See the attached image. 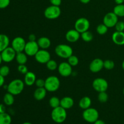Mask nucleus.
Returning a JSON list of instances; mask_svg holds the SVG:
<instances>
[{
    "label": "nucleus",
    "mask_w": 124,
    "mask_h": 124,
    "mask_svg": "<svg viewBox=\"0 0 124 124\" xmlns=\"http://www.w3.org/2000/svg\"><path fill=\"white\" fill-rule=\"evenodd\" d=\"M90 22L86 18H79L75 23V29L78 31L80 33L88 30L90 28Z\"/></svg>",
    "instance_id": "8"
},
{
    "label": "nucleus",
    "mask_w": 124,
    "mask_h": 124,
    "mask_svg": "<svg viewBox=\"0 0 124 124\" xmlns=\"http://www.w3.org/2000/svg\"><path fill=\"white\" fill-rule=\"evenodd\" d=\"M24 85H25V84L24 81L19 79H15L14 80H12L7 85V90L8 93H11L13 95H18V94H21L24 90Z\"/></svg>",
    "instance_id": "1"
},
{
    "label": "nucleus",
    "mask_w": 124,
    "mask_h": 124,
    "mask_svg": "<svg viewBox=\"0 0 124 124\" xmlns=\"http://www.w3.org/2000/svg\"><path fill=\"white\" fill-rule=\"evenodd\" d=\"M59 75L62 77H69L72 74V67L69 64L68 62H62L60 63L58 67Z\"/></svg>",
    "instance_id": "14"
},
{
    "label": "nucleus",
    "mask_w": 124,
    "mask_h": 124,
    "mask_svg": "<svg viewBox=\"0 0 124 124\" xmlns=\"http://www.w3.org/2000/svg\"><path fill=\"white\" fill-rule=\"evenodd\" d=\"M46 67L47 69L51 71H54V70H56L58 67V64H57L56 61L53 59H50L48 61L46 64Z\"/></svg>",
    "instance_id": "31"
},
{
    "label": "nucleus",
    "mask_w": 124,
    "mask_h": 124,
    "mask_svg": "<svg viewBox=\"0 0 124 124\" xmlns=\"http://www.w3.org/2000/svg\"><path fill=\"white\" fill-rule=\"evenodd\" d=\"M54 52L56 55L63 59H68L73 54V49L67 44H59L55 47Z\"/></svg>",
    "instance_id": "4"
},
{
    "label": "nucleus",
    "mask_w": 124,
    "mask_h": 124,
    "mask_svg": "<svg viewBox=\"0 0 124 124\" xmlns=\"http://www.w3.org/2000/svg\"><path fill=\"white\" fill-rule=\"evenodd\" d=\"M12 117L7 113H0V124H11Z\"/></svg>",
    "instance_id": "26"
},
{
    "label": "nucleus",
    "mask_w": 124,
    "mask_h": 124,
    "mask_svg": "<svg viewBox=\"0 0 124 124\" xmlns=\"http://www.w3.org/2000/svg\"><path fill=\"white\" fill-rule=\"evenodd\" d=\"M92 86L94 90L98 93L106 92L108 88V83L106 79L101 78H96L92 83Z\"/></svg>",
    "instance_id": "7"
},
{
    "label": "nucleus",
    "mask_w": 124,
    "mask_h": 124,
    "mask_svg": "<svg viewBox=\"0 0 124 124\" xmlns=\"http://www.w3.org/2000/svg\"><path fill=\"white\" fill-rule=\"evenodd\" d=\"M10 73V69L7 65H2L0 67V75L3 77H6Z\"/></svg>",
    "instance_id": "35"
},
{
    "label": "nucleus",
    "mask_w": 124,
    "mask_h": 124,
    "mask_svg": "<svg viewBox=\"0 0 124 124\" xmlns=\"http://www.w3.org/2000/svg\"><path fill=\"white\" fill-rule=\"evenodd\" d=\"M2 57H1V53H0V65L1 64V63H2Z\"/></svg>",
    "instance_id": "47"
},
{
    "label": "nucleus",
    "mask_w": 124,
    "mask_h": 124,
    "mask_svg": "<svg viewBox=\"0 0 124 124\" xmlns=\"http://www.w3.org/2000/svg\"><path fill=\"white\" fill-rule=\"evenodd\" d=\"M99 112L94 108H88L84 110L82 113V117L88 123H94L97 120L99 119Z\"/></svg>",
    "instance_id": "5"
},
{
    "label": "nucleus",
    "mask_w": 124,
    "mask_h": 124,
    "mask_svg": "<svg viewBox=\"0 0 124 124\" xmlns=\"http://www.w3.org/2000/svg\"><path fill=\"white\" fill-rule=\"evenodd\" d=\"M4 81H5L4 77H3V76H1V75H0V87H2V86L4 85Z\"/></svg>",
    "instance_id": "43"
},
{
    "label": "nucleus",
    "mask_w": 124,
    "mask_h": 124,
    "mask_svg": "<svg viewBox=\"0 0 124 124\" xmlns=\"http://www.w3.org/2000/svg\"><path fill=\"white\" fill-rule=\"evenodd\" d=\"M66 110L61 106L53 108L51 113V117L52 120L57 124L63 123L67 117Z\"/></svg>",
    "instance_id": "2"
},
{
    "label": "nucleus",
    "mask_w": 124,
    "mask_h": 124,
    "mask_svg": "<svg viewBox=\"0 0 124 124\" xmlns=\"http://www.w3.org/2000/svg\"><path fill=\"white\" fill-rule=\"evenodd\" d=\"M113 12L118 17H124V4H117L113 8Z\"/></svg>",
    "instance_id": "27"
},
{
    "label": "nucleus",
    "mask_w": 124,
    "mask_h": 124,
    "mask_svg": "<svg viewBox=\"0 0 124 124\" xmlns=\"http://www.w3.org/2000/svg\"><path fill=\"white\" fill-rule=\"evenodd\" d=\"M93 124H106L104 121H102V120H101V119H98L96 121V122H94Z\"/></svg>",
    "instance_id": "44"
},
{
    "label": "nucleus",
    "mask_w": 124,
    "mask_h": 124,
    "mask_svg": "<svg viewBox=\"0 0 124 124\" xmlns=\"http://www.w3.org/2000/svg\"><path fill=\"white\" fill-rule=\"evenodd\" d=\"M23 124H32L31 123V122H24Z\"/></svg>",
    "instance_id": "48"
},
{
    "label": "nucleus",
    "mask_w": 124,
    "mask_h": 124,
    "mask_svg": "<svg viewBox=\"0 0 124 124\" xmlns=\"http://www.w3.org/2000/svg\"><path fill=\"white\" fill-rule=\"evenodd\" d=\"M36 80V76L34 73L32 71H28L25 75L24 79V82L26 85L32 86L35 84V81Z\"/></svg>",
    "instance_id": "19"
},
{
    "label": "nucleus",
    "mask_w": 124,
    "mask_h": 124,
    "mask_svg": "<svg viewBox=\"0 0 124 124\" xmlns=\"http://www.w3.org/2000/svg\"><path fill=\"white\" fill-rule=\"evenodd\" d=\"M36 37L35 35L34 34H30L29 36V41H36Z\"/></svg>",
    "instance_id": "42"
},
{
    "label": "nucleus",
    "mask_w": 124,
    "mask_h": 124,
    "mask_svg": "<svg viewBox=\"0 0 124 124\" xmlns=\"http://www.w3.org/2000/svg\"></svg>",
    "instance_id": "51"
},
{
    "label": "nucleus",
    "mask_w": 124,
    "mask_h": 124,
    "mask_svg": "<svg viewBox=\"0 0 124 124\" xmlns=\"http://www.w3.org/2000/svg\"><path fill=\"white\" fill-rule=\"evenodd\" d=\"M115 1L117 4H121L124 2V0H115Z\"/></svg>",
    "instance_id": "45"
},
{
    "label": "nucleus",
    "mask_w": 124,
    "mask_h": 124,
    "mask_svg": "<svg viewBox=\"0 0 124 124\" xmlns=\"http://www.w3.org/2000/svg\"><path fill=\"white\" fill-rule=\"evenodd\" d=\"M108 27H107L105 24H100L97 26L96 27V31L99 35H104L106 34L108 31Z\"/></svg>",
    "instance_id": "30"
},
{
    "label": "nucleus",
    "mask_w": 124,
    "mask_h": 124,
    "mask_svg": "<svg viewBox=\"0 0 124 124\" xmlns=\"http://www.w3.org/2000/svg\"><path fill=\"white\" fill-rule=\"evenodd\" d=\"M123 94H124V89H123Z\"/></svg>",
    "instance_id": "50"
},
{
    "label": "nucleus",
    "mask_w": 124,
    "mask_h": 124,
    "mask_svg": "<svg viewBox=\"0 0 124 124\" xmlns=\"http://www.w3.org/2000/svg\"><path fill=\"white\" fill-rule=\"evenodd\" d=\"M4 103L7 106H10L13 104L15 102L14 95L10 93H7L4 94L3 98Z\"/></svg>",
    "instance_id": "25"
},
{
    "label": "nucleus",
    "mask_w": 124,
    "mask_h": 124,
    "mask_svg": "<svg viewBox=\"0 0 124 124\" xmlns=\"http://www.w3.org/2000/svg\"><path fill=\"white\" fill-rule=\"evenodd\" d=\"M18 71L20 73L25 75L29 71V70H28L27 67L25 64H19L18 67Z\"/></svg>",
    "instance_id": "36"
},
{
    "label": "nucleus",
    "mask_w": 124,
    "mask_h": 124,
    "mask_svg": "<svg viewBox=\"0 0 124 124\" xmlns=\"http://www.w3.org/2000/svg\"><path fill=\"white\" fill-rule=\"evenodd\" d=\"M35 84L37 87V88H41V87H44L45 85V80L42 79H38L35 81Z\"/></svg>",
    "instance_id": "39"
},
{
    "label": "nucleus",
    "mask_w": 124,
    "mask_h": 124,
    "mask_svg": "<svg viewBox=\"0 0 124 124\" xmlns=\"http://www.w3.org/2000/svg\"><path fill=\"white\" fill-rule=\"evenodd\" d=\"M117 22L118 16L113 12L107 13L103 18V23L108 27V28L114 27Z\"/></svg>",
    "instance_id": "10"
},
{
    "label": "nucleus",
    "mask_w": 124,
    "mask_h": 124,
    "mask_svg": "<svg viewBox=\"0 0 124 124\" xmlns=\"http://www.w3.org/2000/svg\"><path fill=\"white\" fill-rule=\"evenodd\" d=\"M50 2L53 6H59L61 4L62 0H50Z\"/></svg>",
    "instance_id": "40"
},
{
    "label": "nucleus",
    "mask_w": 124,
    "mask_h": 124,
    "mask_svg": "<svg viewBox=\"0 0 124 124\" xmlns=\"http://www.w3.org/2000/svg\"><path fill=\"white\" fill-rule=\"evenodd\" d=\"M81 37L82 38V40L85 42H90L93 40V35L90 31H89L88 30L87 31H84V32L81 33Z\"/></svg>",
    "instance_id": "28"
},
{
    "label": "nucleus",
    "mask_w": 124,
    "mask_h": 124,
    "mask_svg": "<svg viewBox=\"0 0 124 124\" xmlns=\"http://www.w3.org/2000/svg\"><path fill=\"white\" fill-rule=\"evenodd\" d=\"M10 39L8 36L4 34H0V53L8 47Z\"/></svg>",
    "instance_id": "22"
},
{
    "label": "nucleus",
    "mask_w": 124,
    "mask_h": 124,
    "mask_svg": "<svg viewBox=\"0 0 124 124\" xmlns=\"http://www.w3.org/2000/svg\"><path fill=\"white\" fill-rule=\"evenodd\" d=\"M68 62L71 67L76 66L79 64V59L76 56L72 54L68 58Z\"/></svg>",
    "instance_id": "32"
},
{
    "label": "nucleus",
    "mask_w": 124,
    "mask_h": 124,
    "mask_svg": "<svg viewBox=\"0 0 124 124\" xmlns=\"http://www.w3.org/2000/svg\"><path fill=\"white\" fill-rule=\"evenodd\" d=\"M81 38V33L76 29L69 30L65 34V39L69 42H76Z\"/></svg>",
    "instance_id": "16"
},
{
    "label": "nucleus",
    "mask_w": 124,
    "mask_h": 124,
    "mask_svg": "<svg viewBox=\"0 0 124 124\" xmlns=\"http://www.w3.org/2000/svg\"><path fill=\"white\" fill-rule=\"evenodd\" d=\"M112 41L115 44L118 46L124 45V31H116L113 33Z\"/></svg>",
    "instance_id": "17"
},
{
    "label": "nucleus",
    "mask_w": 124,
    "mask_h": 124,
    "mask_svg": "<svg viewBox=\"0 0 124 124\" xmlns=\"http://www.w3.org/2000/svg\"><path fill=\"white\" fill-rule=\"evenodd\" d=\"M1 54L2 61L6 63H9L15 59L16 52L12 47L8 46L2 52H1Z\"/></svg>",
    "instance_id": "9"
},
{
    "label": "nucleus",
    "mask_w": 124,
    "mask_h": 124,
    "mask_svg": "<svg viewBox=\"0 0 124 124\" xmlns=\"http://www.w3.org/2000/svg\"><path fill=\"white\" fill-rule=\"evenodd\" d=\"M92 99L88 96H84L80 99L79 102V106L82 110H85L91 107Z\"/></svg>",
    "instance_id": "23"
},
{
    "label": "nucleus",
    "mask_w": 124,
    "mask_h": 124,
    "mask_svg": "<svg viewBox=\"0 0 124 124\" xmlns=\"http://www.w3.org/2000/svg\"><path fill=\"white\" fill-rule=\"evenodd\" d=\"M10 2V0H0V9L6 8L8 7Z\"/></svg>",
    "instance_id": "38"
},
{
    "label": "nucleus",
    "mask_w": 124,
    "mask_h": 124,
    "mask_svg": "<svg viewBox=\"0 0 124 124\" xmlns=\"http://www.w3.org/2000/svg\"><path fill=\"white\" fill-rule=\"evenodd\" d=\"M103 68H104V61L100 58H96L93 59L89 65L90 70L94 73L101 71Z\"/></svg>",
    "instance_id": "15"
},
{
    "label": "nucleus",
    "mask_w": 124,
    "mask_h": 124,
    "mask_svg": "<svg viewBox=\"0 0 124 124\" xmlns=\"http://www.w3.org/2000/svg\"><path fill=\"white\" fill-rule=\"evenodd\" d=\"M60 80L56 76H50L45 80L44 88L48 92H55L60 87Z\"/></svg>",
    "instance_id": "3"
},
{
    "label": "nucleus",
    "mask_w": 124,
    "mask_h": 124,
    "mask_svg": "<svg viewBox=\"0 0 124 124\" xmlns=\"http://www.w3.org/2000/svg\"><path fill=\"white\" fill-rule=\"evenodd\" d=\"M115 66V64L113 61L107 59L104 61V68L107 70H112Z\"/></svg>",
    "instance_id": "34"
},
{
    "label": "nucleus",
    "mask_w": 124,
    "mask_h": 124,
    "mask_svg": "<svg viewBox=\"0 0 124 124\" xmlns=\"http://www.w3.org/2000/svg\"><path fill=\"white\" fill-rule=\"evenodd\" d=\"M6 106L4 104H0V113H6Z\"/></svg>",
    "instance_id": "41"
},
{
    "label": "nucleus",
    "mask_w": 124,
    "mask_h": 124,
    "mask_svg": "<svg viewBox=\"0 0 124 124\" xmlns=\"http://www.w3.org/2000/svg\"><path fill=\"white\" fill-rule=\"evenodd\" d=\"M15 59L19 65V64H25L27 62V55L23 52L16 53Z\"/></svg>",
    "instance_id": "24"
},
{
    "label": "nucleus",
    "mask_w": 124,
    "mask_h": 124,
    "mask_svg": "<svg viewBox=\"0 0 124 124\" xmlns=\"http://www.w3.org/2000/svg\"><path fill=\"white\" fill-rule=\"evenodd\" d=\"M49 105L52 108H54L60 106L61 100L56 96H53L49 99Z\"/></svg>",
    "instance_id": "29"
},
{
    "label": "nucleus",
    "mask_w": 124,
    "mask_h": 124,
    "mask_svg": "<svg viewBox=\"0 0 124 124\" xmlns=\"http://www.w3.org/2000/svg\"><path fill=\"white\" fill-rule=\"evenodd\" d=\"M91 0H79V1L81 2H82V4H88V2H90Z\"/></svg>",
    "instance_id": "46"
},
{
    "label": "nucleus",
    "mask_w": 124,
    "mask_h": 124,
    "mask_svg": "<svg viewBox=\"0 0 124 124\" xmlns=\"http://www.w3.org/2000/svg\"><path fill=\"white\" fill-rule=\"evenodd\" d=\"M35 60L40 64H47V62L51 59L50 53L44 49L39 50L35 55Z\"/></svg>",
    "instance_id": "12"
},
{
    "label": "nucleus",
    "mask_w": 124,
    "mask_h": 124,
    "mask_svg": "<svg viewBox=\"0 0 124 124\" xmlns=\"http://www.w3.org/2000/svg\"><path fill=\"white\" fill-rule=\"evenodd\" d=\"M115 30L117 31H124V22L119 21L116 23L115 26Z\"/></svg>",
    "instance_id": "37"
},
{
    "label": "nucleus",
    "mask_w": 124,
    "mask_h": 124,
    "mask_svg": "<svg viewBox=\"0 0 124 124\" xmlns=\"http://www.w3.org/2000/svg\"><path fill=\"white\" fill-rule=\"evenodd\" d=\"M122 69H123V70H124V61L122 62Z\"/></svg>",
    "instance_id": "49"
},
{
    "label": "nucleus",
    "mask_w": 124,
    "mask_h": 124,
    "mask_svg": "<svg viewBox=\"0 0 124 124\" xmlns=\"http://www.w3.org/2000/svg\"><path fill=\"white\" fill-rule=\"evenodd\" d=\"M74 100L72 98L69 96L64 97L61 99L60 106L65 110H68L73 107L74 105Z\"/></svg>",
    "instance_id": "18"
},
{
    "label": "nucleus",
    "mask_w": 124,
    "mask_h": 124,
    "mask_svg": "<svg viewBox=\"0 0 124 124\" xmlns=\"http://www.w3.org/2000/svg\"><path fill=\"white\" fill-rule=\"evenodd\" d=\"M38 44L41 49L47 50L51 46V41L49 38L45 36L39 38L37 41Z\"/></svg>",
    "instance_id": "21"
},
{
    "label": "nucleus",
    "mask_w": 124,
    "mask_h": 124,
    "mask_svg": "<svg viewBox=\"0 0 124 124\" xmlns=\"http://www.w3.org/2000/svg\"><path fill=\"white\" fill-rule=\"evenodd\" d=\"M39 50V47L37 41H28L25 44L24 51L25 54L29 56H35Z\"/></svg>",
    "instance_id": "11"
},
{
    "label": "nucleus",
    "mask_w": 124,
    "mask_h": 124,
    "mask_svg": "<svg viewBox=\"0 0 124 124\" xmlns=\"http://www.w3.org/2000/svg\"><path fill=\"white\" fill-rule=\"evenodd\" d=\"M25 44L26 42L23 38L21 36H17L12 40L11 47L15 50L16 53H19V52H24Z\"/></svg>",
    "instance_id": "13"
},
{
    "label": "nucleus",
    "mask_w": 124,
    "mask_h": 124,
    "mask_svg": "<svg viewBox=\"0 0 124 124\" xmlns=\"http://www.w3.org/2000/svg\"><path fill=\"white\" fill-rule=\"evenodd\" d=\"M98 99L100 102L105 103L108 99V95L106 93V92H100V93H99V94H98Z\"/></svg>",
    "instance_id": "33"
},
{
    "label": "nucleus",
    "mask_w": 124,
    "mask_h": 124,
    "mask_svg": "<svg viewBox=\"0 0 124 124\" xmlns=\"http://www.w3.org/2000/svg\"><path fill=\"white\" fill-rule=\"evenodd\" d=\"M61 10L59 6H53V5L47 7L44 12V16L47 19L50 20L58 18L61 15Z\"/></svg>",
    "instance_id": "6"
},
{
    "label": "nucleus",
    "mask_w": 124,
    "mask_h": 124,
    "mask_svg": "<svg viewBox=\"0 0 124 124\" xmlns=\"http://www.w3.org/2000/svg\"><path fill=\"white\" fill-rule=\"evenodd\" d=\"M47 90L44 87L37 88L33 93V97L36 101H42L47 95Z\"/></svg>",
    "instance_id": "20"
}]
</instances>
